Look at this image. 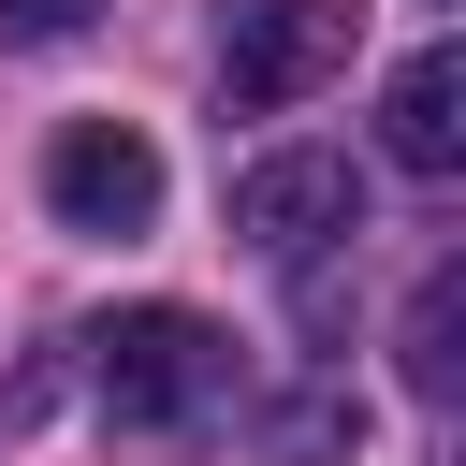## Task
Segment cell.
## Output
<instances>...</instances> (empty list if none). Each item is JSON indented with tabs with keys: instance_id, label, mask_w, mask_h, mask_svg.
Returning <instances> with one entry per match:
<instances>
[{
	"instance_id": "8992f818",
	"label": "cell",
	"mask_w": 466,
	"mask_h": 466,
	"mask_svg": "<svg viewBox=\"0 0 466 466\" xmlns=\"http://www.w3.org/2000/svg\"><path fill=\"white\" fill-rule=\"evenodd\" d=\"M451 335H466V262H437V277L408 291V393H422V408H437V393H451V364H466Z\"/></svg>"
},
{
	"instance_id": "ba28073f",
	"label": "cell",
	"mask_w": 466,
	"mask_h": 466,
	"mask_svg": "<svg viewBox=\"0 0 466 466\" xmlns=\"http://www.w3.org/2000/svg\"><path fill=\"white\" fill-rule=\"evenodd\" d=\"M335 437H350V408H335V393H320V408H291V422H277V451H291V466H320V451H335Z\"/></svg>"
},
{
	"instance_id": "6da1fadb",
	"label": "cell",
	"mask_w": 466,
	"mask_h": 466,
	"mask_svg": "<svg viewBox=\"0 0 466 466\" xmlns=\"http://www.w3.org/2000/svg\"><path fill=\"white\" fill-rule=\"evenodd\" d=\"M87 379H102L116 422H189V408L233 379V350H218V320H189V306H116V320L87 335Z\"/></svg>"
},
{
	"instance_id": "52a82bcc",
	"label": "cell",
	"mask_w": 466,
	"mask_h": 466,
	"mask_svg": "<svg viewBox=\"0 0 466 466\" xmlns=\"http://www.w3.org/2000/svg\"><path fill=\"white\" fill-rule=\"evenodd\" d=\"M102 0H0V44H73Z\"/></svg>"
},
{
	"instance_id": "3957f363",
	"label": "cell",
	"mask_w": 466,
	"mask_h": 466,
	"mask_svg": "<svg viewBox=\"0 0 466 466\" xmlns=\"http://www.w3.org/2000/svg\"><path fill=\"white\" fill-rule=\"evenodd\" d=\"M335 58H350V0H233V15H218V102H233V116L306 102Z\"/></svg>"
},
{
	"instance_id": "7a4b0ae2",
	"label": "cell",
	"mask_w": 466,
	"mask_h": 466,
	"mask_svg": "<svg viewBox=\"0 0 466 466\" xmlns=\"http://www.w3.org/2000/svg\"><path fill=\"white\" fill-rule=\"evenodd\" d=\"M233 233H248L262 262H320V248H350V233H364V175H350V146H277V160H248V175H233Z\"/></svg>"
},
{
	"instance_id": "5b68a950",
	"label": "cell",
	"mask_w": 466,
	"mask_h": 466,
	"mask_svg": "<svg viewBox=\"0 0 466 466\" xmlns=\"http://www.w3.org/2000/svg\"><path fill=\"white\" fill-rule=\"evenodd\" d=\"M379 146L408 175H466V44H422L393 87H379Z\"/></svg>"
},
{
	"instance_id": "277c9868",
	"label": "cell",
	"mask_w": 466,
	"mask_h": 466,
	"mask_svg": "<svg viewBox=\"0 0 466 466\" xmlns=\"http://www.w3.org/2000/svg\"><path fill=\"white\" fill-rule=\"evenodd\" d=\"M44 204H58V233H146L160 218V146L131 116H73L44 146Z\"/></svg>"
}]
</instances>
